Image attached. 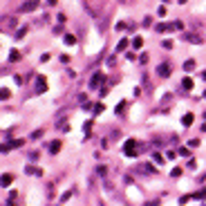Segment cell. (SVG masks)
<instances>
[{
    "mask_svg": "<svg viewBox=\"0 0 206 206\" xmlns=\"http://www.w3.org/2000/svg\"><path fill=\"white\" fill-rule=\"evenodd\" d=\"M135 148H137V141H135V139H128L126 146H123V155H126V157H137V150H135Z\"/></svg>",
    "mask_w": 206,
    "mask_h": 206,
    "instance_id": "1",
    "label": "cell"
},
{
    "mask_svg": "<svg viewBox=\"0 0 206 206\" xmlns=\"http://www.w3.org/2000/svg\"><path fill=\"white\" fill-rule=\"evenodd\" d=\"M38 5H40V0H25V2H23V7H20V9H23V11H27V14H29V11H36V9H38Z\"/></svg>",
    "mask_w": 206,
    "mask_h": 206,
    "instance_id": "2",
    "label": "cell"
},
{
    "mask_svg": "<svg viewBox=\"0 0 206 206\" xmlns=\"http://www.w3.org/2000/svg\"><path fill=\"white\" fill-rule=\"evenodd\" d=\"M101 81H103V74H101V72L92 74V79H90V90H96V87L101 85Z\"/></svg>",
    "mask_w": 206,
    "mask_h": 206,
    "instance_id": "3",
    "label": "cell"
},
{
    "mask_svg": "<svg viewBox=\"0 0 206 206\" xmlns=\"http://www.w3.org/2000/svg\"><path fill=\"white\" fill-rule=\"evenodd\" d=\"M175 29V23H159V25H157V31H159V34H166V31H173Z\"/></svg>",
    "mask_w": 206,
    "mask_h": 206,
    "instance_id": "4",
    "label": "cell"
},
{
    "mask_svg": "<svg viewBox=\"0 0 206 206\" xmlns=\"http://www.w3.org/2000/svg\"><path fill=\"white\" fill-rule=\"evenodd\" d=\"M170 65H168V63H161V65L159 67H157V74H159V76H164V79H166V76H170Z\"/></svg>",
    "mask_w": 206,
    "mask_h": 206,
    "instance_id": "5",
    "label": "cell"
},
{
    "mask_svg": "<svg viewBox=\"0 0 206 206\" xmlns=\"http://www.w3.org/2000/svg\"><path fill=\"white\" fill-rule=\"evenodd\" d=\"M137 170H139V173H143V175H155V173H157V168H155V166H150V164H141V166L137 168Z\"/></svg>",
    "mask_w": 206,
    "mask_h": 206,
    "instance_id": "6",
    "label": "cell"
},
{
    "mask_svg": "<svg viewBox=\"0 0 206 206\" xmlns=\"http://www.w3.org/2000/svg\"><path fill=\"white\" fill-rule=\"evenodd\" d=\"M184 40H186V43H195V45H199L202 36H197V34H184Z\"/></svg>",
    "mask_w": 206,
    "mask_h": 206,
    "instance_id": "7",
    "label": "cell"
},
{
    "mask_svg": "<svg viewBox=\"0 0 206 206\" xmlns=\"http://www.w3.org/2000/svg\"><path fill=\"white\" fill-rule=\"evenodd\" d=\"M58 152H60V141L56 139V141L49 143V155H58Z\"/></svg>",
    "mask_w": 206,
    "mask_h": 206,
    "instance_id": "8",
    "label": "cell"
},
{
    "mask_svg": "<svg viewBox=\"0 0 206 206\" xmlns=\"http://www.w3.org/2000/svg\"><path fill=\"white\" fill-rule=\"evenodd\" d=\"M181 87H184V90H186V92H191V90H193V79H188V76H184V79H181Z\"/></svg>",
    "mask_w": 206,
    "mask_h": 206,
    "instance_id": "9",
    "label": "cell"
},
{
    "mask_svg": "<svg viewBox=\"0 0 206 206\" xmlns=\"http://www.w3.org/2000/svg\"><path fill=\"white\" fill-rule=\"evenodd\" d=\"M193 119H195V116H193L191 114V112H186V114H184V116H181V123H184V126H193Z\"/></svg>",
    "mask_w": 206,
    "mask_h": 206,
    "instance_id": "10",
    "label": "cell"
},
{
    "mask_svg": "<svg viewBox=\"0 0 206 206\" xmlns=\"http://www.w3.org/2000/svg\"><path fill=\"white\" fill-rule=\"evenodd\" d=\"M181 67H184V72H193V70H195V60H193V58L184 60V65H181Z\"/></svg>",
    "mask_w": 206,
    "mask_h": 206,
    "instance_id": "11",
    "label": "cell"
},
{
    "mask_svg": "<svg viewBox=\"0 0 206 206\" xmlns=\"http://www.w3.org/2000/svg\"><path fill=\"white\" fill-rule=\"evenodd\" d=\"M25 173H27V175H43V170L36 168V166H25Z\"/></svg>",
    "mask_w": 206,
    "mask_h": 206,
    "instance_id": "12",
    "label": "cell"
},
{
    "mask_svg": "<svg viewBox=\"0 0 206 206\" xmlns=\"http://www.w3.org/2000/svg\"><path fill=\"white\" fill-rule=\"evenodd\" d=\"M36 83H38V85H36V92H45V90H47L45 79H43V76H38V81H36Z\"/></svg>",
    "mask_w": 206,
    "mask_h": 206,
    "instance_id": "13",
    "label": "cell"
},
{
    "mask_svg": "<svg viewBox=\"0 0 206 206\" xmlns=\"http://www.w3.org/2000/svg\"><path fill=\"white\" fill-rule=\"evenodd\" d=\"M141 45H143V38H141V36H137V38L132 40V49H139Z\"/></svg>",
    "mask_w": 206,
    "mask_h": 206,
    "instance_id": "14",
    "label": "cell"
},
{
    "mask_svg": "<svg viewBox=\"0 0 206 206\" xmlns=\"http://www.w3.org/2000/svg\"><path fill=\"white\" fill-rule=\"evenodd\" d=\"M11 181H14V177H11V175H2V188H7Z\"/></svg>",
    "mask_w": 206,
    "mask_h": 206,
    "instance_id": "15",
    "label": "cell"
},
{
    "mask_svg": "<svg viewBox=\"0 0 206 206\" xmlns=\"http://www.w3.org/2000/svg\"><path fill=\"white\" fill-rule=\"evenodd\" d=\"M126 47H128V40L123 38V40H119V45H116V52H126Z\"/></svg>",
    "mask_w": 206,
    "mask_h": 206,
    "instance_id": "16",
    "label": "cell"
},
{
    "mask_svg": "<svg viewBox=\"0 0 206 206\" xmlns=\"http://www.w3.org/2000/svg\"><path fill=\"white\" fill-rule=\"evenodd\" d=\"M25 34H27V27H18V31H16V40H20Z\"/></svg>",
    "mask_w": 206,
    "mask_h": 206,
    "instance_id": "17",
    "label": "cell"
},
{
    "mask_svg": "<svg viewBox=\"0 0 206 206\" xmlns=\"http://www.w3.org/2000/svg\"><path fill=\"white\" fill-rule=\"evenodd\" d=\"M152 159H155V164H164V157L159 152H152Z\"/></svg>",
    "mask_w": 206,
    "mask_h": 206,
    "instance_id": "18",
    "label": "cell"
},
{
    "mask_svg": "<svg viewBox=\"0 0 206 206\" xmlns=\"http://www.w3.org/2000/svg\"><path fill=\"white\" fill-rule=\"evenodd\" d=\"M74 43H76V38H74L72 34H67V36H65V45H74Z\"/></svg>",
    "mask_w": 206,
    "mask_h": 206,
    "instance_id": "19",
    "label": "cell"
},
{
    "mask_svg": "<svg viewBox=\"0 0 206 206\" xmlns=\"http://www.w3.org/2000/svg\"><path fill=\"white\" fill-rule=\"evenodd\" d=\"M18 58H20V54H18V52L14 49V52H11V54H9V60H11V63H16V60H18Z\"/></svg>",
    "mask_w": 206,
    "mask_h": 206,
    "instance_id": "20",
    "label": "cell"
},
{
    "mask_svg": "<svg viewBox=\"0 0 206 206\" xmlns=\"http://www.w3.org/2000/svg\"><path fill=\"white\" fill-rule=\"evenodd\" d=\"M0 96H2V101H7V99H9V90H7V87H2V92H0Z\"/></svg>",
    "mask_w": 206,
    "mask_h": 206,
    "instance_id": "21",
    "label": "cell"
},
{
    "mask_svg": "<svg viewBox=\"0 0 206 206\" xmlns=\"http://www.w3.org/2000/svg\"><path fill=\"white\" fill-rule=\"evenodd\" d=\"M195 197H197V199H206V188H202L199 193H195Z\"/></svg>",
    "mask_w": 206,
    "mask_h": 206,
    "instance_id": "22",
    "label": "cell"
},
{
    "mask_svg": "<svg viewBox=\"0 0 206 206\" xmlns=\"http://www.w3.org/2000/svg\"><path fill=\"white\" fill-rule=\"evenodd\" d=\"M161 47H164V49H170V47H173V40H164V43H161Z\"/></svg>",
    "mask_w": 206,
    "mask_h": 206,
    "instance_id": "23",
    "label": "cell"
},
{
    "mask_svg": "<svg viewBox=\"0 0 206 206\" xmlns=\"http://www.w3.org/2000/svg\"><path fill=\"white\" fill-rule=\"evenodd\" d=\"M99 175L106 177V175H108V168H106V166H99Z\"/></svg>",
    "mask_w": 206,
    "mask_h": 206,
    "instance_id": "24",
    "label": "cell"
},
{
    "mask_svg": "<svg viewBox=\"0 0 206 206\" xmlns=\"http://www.w3.org/2000/svg\"><path fill=\"white\" fill-rule=\"evenodd\" d=\"M103 112V103H99V106H94V114H101Z\"/></svg>",
    "mask_w": 206,
    "mask_h": 206,
    "instance_id": "25",
    "label": "cell"
},
{
    "mask_svg": "<svg viewBox=\"0 0 206 206\" xmlns=\"http://www.w3.org/2000/svg\"><path fill=\"white\" fill-rule=\"evenodd\" d=\"M123 110H126V101H121L119 106H116V112H123Z\"/></svg>",
    "mask_w": 206,
    "mask_h": 206,
    "instance_id": "26",
    "label": "cell"
},
{
    "mask_svg": "<svg viewBox=\"0 0 206 206\" xmlns=\"http://www.w3.org/2000/svg\"><path fill=\"white\" fill-rule=\"evenodd\" d=\"M157 14H159L161 18H164V16H166V7H159V9H157Z\"/></svg>",
    "mask_w": 206,
    "mask_h": 206,
    "instance_id": "27",
    "label": "cell"
},
{
    "mask_svg": "<svg viewBox=\"0 0 206 206\" xmlns=\"http://www.w3.org/2000/svg\"><path fill=\"white\" fill-rule=\"evenodd\" d=\"M126 29V23H116V31H123Z\"/></svg>",
    "mask_w": 206,
    "mask_h": 206,
    "instance_id": "28",
    "label": "cell"
},
{
    "mask_svg": "<svg viewBox=\"0 0 206 206\" xmlns=\"http://www.w3.org/2000/svg\"><path fill=\"white\" fill-rule=\"evenodd\" d=\"M191 148H195V146H199V139H191V143H188Z\"/></svg>",
    "mask_w": 206,
    "mask_h": 206,
    "instance_id": "29",
    "label": "cell"
},
{
    "mask_svg": "<svg viewBox=\"0 0 206 206\" xmlns=\"http://www.w3.org/2000/svg\"><path fill=\"white\" fill-rule=\"evenodd\" d=\"M179 155H181V157H191V152H188L186 148H181V150H179Z\"/></svg>",
    "mask_w": 206,
    "mask_h": 206,
    "instance_id": "30",
    "label": "cell"
},
{
    "mask_svg": "<svg viewBox=\"0 0 206 206\" xmlns=\"http://www.w3.org/2000/svg\"><path fill=\"white\" fill-rule=\"evenodd\" d=\"M90 128H92V121H85V126H83V130H85V132H90Z\"/></svg>",
    "mask_w": 206,
    "mask_h": 206,
    "instance_id": "31",
    "label": "cell"
},
{
    "mask_svg": "<svg viewBox=\"0 0 206 206\" xmlns=\"http://www.w3.org/2000/svg\"><path fill=\"white\" fill-rule=\"evenodd\" d=\"M181 175V168H173V177H179Z\"/></svg>",
    "mask_w": 206,
    "mask_h": 206,
    "instance_id": "32",
    "label": "cell"
},
{
    "mask_svg": "<svg viewBox=\"0 0 206 206\" xmlns=\"http://www.w3.org/2000/svg\"><path fill=\"white\" fill-rule=\"evenodd\" d=\"M166 157H168V159H175V157H177V152H173V150H168V152H166Z\"/></svg>",
    "mask_w": 206,
    "mask_h": 206,
    "instance_id": "33",
    "label": "cell"
},
{
    "mask_svg": "<svg viewBox=\"0 0 206 206\" xmlns=\"http://www.w3.org/2000/svg\"><path fill=\"white\" fill-rule=\"evenodd\" d=\"M202 79H204V81H206V72H202Z\"/></svg>",
    "mask_w": 206,
    "mask_h": 206,
    "instance_id": "34",
    "label": "cell"
},
{
    "mask_svg": "<svg viewBox=\"0 0 206 206\" xmlns=\"http://www.w3.org/2000/svg\"><path fill=\"white\" fill-rule=\"evenodd\" d=\"M204 99H206V90H204Z\"/></svg>",
    "mask_w": 206,
    "mask_h": 206,
    "instance_id": "35",
    "label": "cell"
},
{
    "mask_svg": "<svg viewBox=\"0 0 206 206\" xmlns=\"http://www.w3.org/2000/svg\"><path fill=\"white\" fill-rule=\"evenodd\" d=\"M161 2H166V0H161Z\"/></svg>",
    "mask_w": 206,
    "mask_h": 206,
    "instance_id": "36",
    "label": "cell"
}]
</instances>
